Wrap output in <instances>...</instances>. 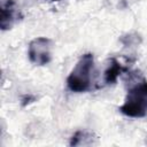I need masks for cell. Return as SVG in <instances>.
<instances>
[{
	"label": "cell",
	"mask_w": 147,
	"mask_h": 147,
	"mask_svg": "<svg viewBox=\"0 0 147 147\" xmlns=\"http://www.w3.org/2000/svg\"><path fill=\"white\" fill-rule=\"evenodd\" d=\"M22 17L20 10L16 7L14 0H2L0 6V28L1 30H8L13 24Z\"/></svg>",
	"instance_id": "obj_4"
},
{
	"label": "cell",
	"mask_w": 147,
	"mask_h": 147,
	"mask_svg": "<svg viewBox=\"0 0 147 147\" xmlns=\"http://www.w3.org/2000/svg\"><path fill=\"white\" fill-rule=\"evenodd\" d=\"M85 136H86L85 132H83V131H77V132L71 137L70 146H77V145H79V141H80L82 138H84Z\"/></svg>",
	"instance_id": "obj_6"
},
{
	"label": "cell",
	"mask_w": 147,
	"mask_h": 147,
	"mask_svg": "<svg viewBox=\"0 0 147 147\" xmlns=\"http://www.w3.org/2000/svg\"><path fill=\"white\" fill-rule=\"evenodd\" d=\"M34 100H36V98H34V96H32V95H30V94L24 95V96L22 98V106H23V107H25L26 105L31 103V102H32V101H34Z\"/></svg>",
	"instance_id": "obj_7"
},
{
	"label": "cell",
	"mask_w": 147,
	"mask_h": 147,
	"mask_svg": "<svg viewBox=\"0 0 147 147\" xmlns=\"http://www.w3.org/2000/svg\"><path fill=\"white\" fill-rule=\"evenodd\" d=\"M49 1H59V0H49Z\"/></svg>",
	"instance_id": "obj_8"
},
{
	"label": "cell",
	"mask_w": 147,
	"mask_h": 147,
	"mask_svg": "<svg viewBox=\"0 0 147 147\" xmlns=\"http://www.w3.org/2000/svg\"><path fill=\"white\" fill-rule=\"evenodd\" d=\"M125 70H126V68H124L116 59H110L109 64L103 72L105 84H107V85L115 84L117 82V78L119 77V75Z\"/></svg>",
	"instance_id": "obj_5"
},
{
	"label": "cell",
	"mask_w": 147,
	"mask_h": 147,
	"mask_svg": "<svg viewBox=\"0 0 147 147\" xmlns=\"http://www.w3.org/2000/svg\"><path fill=\"white\" fill-rule=\"evenodd\" d=\"M29 60L36 65H46L52 60V40L38 37L30 41L28 49Z\"/></svg>",
	"instance_id": "obj_3"
},
{
	"label": "cell",
	"mask_w": 147,
	"mask_h": 147,
	"mask_svg": "<svg viewBox=\"0 0 147 147\" xmlns=\"http://www.w3.org/2000/svg\"><path fill=\"white\" fill-rule=\"evenodd\" d=\"M119 110L125 116L133 118L145 117L147 115V80L145 78L129 88Z\"/></svg>",
	"instance_id": "obj_2"
},
{
	"label": "cell",
	"mask_w": 147,
	"mask_h": 147,
	"mask_svg": "<svg viewBox=\"0 0 147 147\" xmlns=\"http://www.w3.org/2000/svg\"><path fill=\"white\" fill-rule=\"evenodd\" d=\"M93 68H94L93 54L86 53L82 55L67 78L68 88L75 93L86 92L91 86Z\"/></svg>",
	"instance_id": "obj_1"
}]
</instances>
